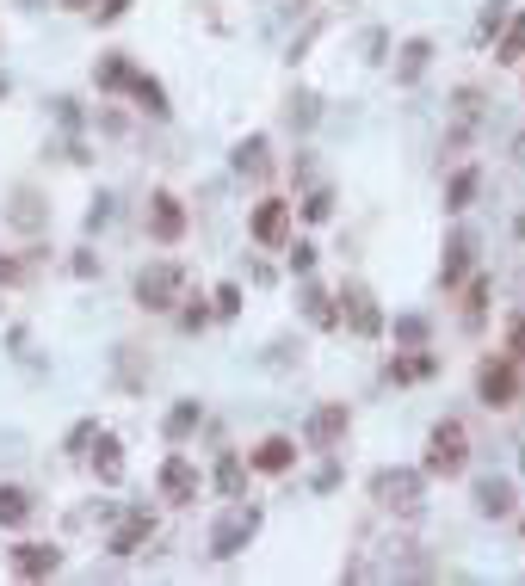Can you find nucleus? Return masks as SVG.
Wrapping results in <instances>:
<instances>
[{
    "label": "nucleus",
    "instance_id": "nucleus-13",
    "mask_svg": "<svg viewBox=\"0 0 525 586\" xmlns=\"http://www.w3.org/2000/svg\"><path fill=\"white\" fill-rule=\"evenodd\" d=\"M149 531H155V512H136V519H130V525H124V531L112 537V549H118V556H130V549H136V543H143Z\"/></svg>",
    "mask_w": 525,
    "mask_h": 586
},
{
    "label": "nucleus",
    "instance_id": "nucleus-12",
    "mask_svg": "<svg viewBox=\"0 0 525 586\" xmlns=\"http://www.w3.org/2000/svg\"><path fill=\"white\" fill-rule=\"evenodd\" d=\"M13 229H25V235H31V229H44V204H38V192H19V198H13Z\"/></svg>",
    "mask_w": 525,
    "mask_h": 586
},
{
    "label": "nucleus",
    "instance_id": "nucleus-3",
    "mask_svg": "<svg viewBox=\"0 0 525 586\" xmlns=\"http://www.w3.org/2000/svg\"><path fill=\"white\" fill-rule=\"evenodd\" d=\"M254 531H260V506H235L229 519L217 525V537H210V556H235V549L248 543Z\"/></svg>",
    "mask_w": 525,
    "mask_h": 586
},
{
    "label": "nucleus",
    "instance_id": "nucleus-33",
    "mask_svg": "<svg viewBox=\"0 0 525 586\" xmlns=\"http://www.w3.org/2000/svg\"><path fill=\"white\" fill-rule=\"evenodd\" d=\"M13 272H19V266H13V260H0V284H13Z\"/></svg>",
    "mask_w": 525,
    "mask_h": 586
},
{
    "label": "nucleus",
    "instance_id": "nucleus-24",
    "mask_svg": "<svg viewBox=\"0 0 525 586\" xmlns=\"http://www.w3.org/2000/svg\"><path fill=\"white\" fill-rule=\"evenodd\" d=\"M396 383H414V377H433V358H396Z\"/></svg>",
    "mask_w": 525,
    "mask_h": 586
},
{
    "label": "nucleus",
    "instance_id": "nucleus-7",
    "mask_svg": "<svg viewBox=\"0 0 525 586\" xmlns=\"http://www.w3.org/2000/svg\"><path fill=\"white\" fill-rule=\"evenodd\" d=\"M149 229H155V241H180V235H186V210H180V198H173V192H155Z\"/></svg>",
    "mask_w": 525,
    "mask_h": 586
},
{
    "label": "nucleus",
    "instance_id": "nucleus-36",
    "mask_svg": "<svg viewBox=\"0 0 525 586\" xmlns=\"http://www.w3.org/2000/svg\"><path fill=\"white\" fill-rule=\"evenodd\" d=\"M519 235H525V216H519Z\"/></svg>",
    "mask_w": 525,
    "mask_h": 586
},
{
    "label": "nucleus",
    "instance_id": "nucleus-16",
    "mask_svg": "<svg viewBox=\"0 0 525 586\" xmlns=\"http://www.w3.org/2000/svg\"><path fill=\"white\" fill-rule=\"evenodd\" d=\"M130 87H136V99H143V112L167 118V93H161V81H136V75H130Z\"/></svg>",
    "mask_w": 525,
    "mask_h": 586
},
{
    "label": "nucleus",
    "instance_id": "nucleus-31",
    "mask_svg": "<svg viewBox=\"0 0 525 586\" xmlns=\"http://www.w3.org/2000/svg\"><path fill=\"white\" fill-rule=\"evenodd\" d=\"M124 7H130V0H99V19H118Z\"/></svg>",
    "mask_w": 525,
    "mask_h": 586
},
{
    "label": "nucleus",
    "instance_id": "nucleus-19",
    "mask_svg": "<svg viewBox=\"0 0 525 586\" xmlns=\"http://www.w3.org/2000/svg\"><path fill=\"white\" fill-rule=\"evenodd\" d=\"M427 56H433V44H427V38H414V44L402 50V81H414L420 68H427Z\"/></svg>",
    "mask_w": 525,
    "mask_h": 586
},
{
    "label": "nucleus",
    "instance_id": "nucleus-11",
    "mask_svg": "<svg viewBox=\"0 0 525 586\" xmlns=\"http://www.w3.org/2000/svg\"><path fill=\"white\" fill-rule=\"evenodd\" d=\"M93 469H99V482H124V451H118V438H99Z\"/></svg>",
    "mask_w": 525,
    "mask_h": 586
},
{
    "label": "nucleus",
    "instance_id": "nucleus-25",
    "mask_svg": "<svg viewBox=\"0 0 525 586\" xmlns=\"http://www.w3.org/2000/svg\"><path fill=\"white\" fill-rule=\"evenodd\" d=\"M353 327H359V334H377V309H371V297H365V290L353 297Z\"/></svg>",
    "mask_w": 525,
    "mask_h": 586
},
{
    "label": "nucleus",
    "instance_id": "nucleus-23",
    "mask_svg": "<svg viewBox=\"0 0 525 586\" xmlns=\"http://www.w3.org/2000/svg\"><path fill=\"white\" fill-rule=\"evenodd\" d=\"M124 81H130V62L124 56H105L99 62V87H124Z\"/></svg>",
    "mask_w": 525,
    "mask_h": 586
},
{
    "label": "nucleus",
    "instance_id": "nucleus-20",
    "mask_svg": "<svg viewBox=\"0 0 525 586\" xmlns=\"http://www.w3.org/2000/svg\"><path fill=\"white\" fill-rule=\"evenodd\" d=\"M198 414H204L198 401H186V408H173V414H167V438H186V432L198 426Z\"/></svg>",
    "mask_w": 525,
    "mask_h": 586
},
{
    "label": "nucleus",
    "instance_id": "nucleus-18",
    "mask_svg": "<svg viewBox=\"0 0 525 586\" xmlns=\"http://www.w3.org/2000/svg\"><path fill=\"white\" fill-rule=\"evenodd\" d=\"M235 167H241V173H260V167H266V142H260V136H248V142L235 149Z\"/></svg>",
    "mask_w": 525,
    "mask_h": 586
},
{
    "label": "nucleus",
    "instance_id": "nucleus-27",
    "mask_svg": "<svg viewBox=\"0 0 525 586\" xmlns=\"http://www.w3.org/2000/svg\"><path fill=\"white\" fill-rule=\"evenodd\" d=\"M241 309V290L235 284H217V315H235Z\"/></svg>",
    "mask_w": 525,
    "mask_h": 586
},
{
    "label": "nucleus",
    "instance_id": "nucleus-26",
    "mask_svg": "<svg viewBox=\"0 0 525 586\" xmlns=\"http://www.w3.org/2000/svg\"><path fill=\"white\" fill-rule=\"evenodd\" d=\"M346 426V408H328V414H315V438H334Z\"/></svg>",
    "mask_w": 525,
    "mask_h": 586
},
{
    "label": "nucleus",
    "instance_id": "nucleus-1",
    "mask_svg": "<svg viewBox=\"0 0 525 586\" xmlns=\"http://www.w3.org/2000/svg\"><path fill=\"white\" fill-rule=\"evenodd\" d=\"M464 463H470V432L458 420H439L427 445V475H464Z\"/></svg>",
    "mask_w": 525,
    "mask_h": 586
},
{
    "label": "nucleus",
    "instance_id": "nucleus-28",
    "mask_svg": "<svg viewBox=\"0 0 525 586\" xmlns=\"http://www.w3.org/2000/svg\"><path fill=\"white\" fill-rule=\"evenodd\" d=\"M217 488H223V494H241V463H223V469H217Z\"/></svg>",
    "mask_w": 525,
    "mask_h": 586
},
{
    "label": "nucleus",
    "instance_id": "nucleus-30",
    "mask_svg": "<svg viewBox=\"0 0 525 586\" xmlns=\"http://www.w3.org/2000/svg\"><path fill=\"white\" fill-rule=\"evenodd\" d=\"M309 266H315V247H309V241H303V247H297V253H291V272H309Z\"/></svg>",
    "mask_w": 525,
    "mask_h": 586
},
{
    "label": "nucleus",
    "instance_id": "nucleus-5",
    "mask_svg": "<svg viewBox=\"0 0 525 586\" xmlns=\"http://www.w3.org/2000/svg\"><path fill=\"white\" fill-rule=\"evenodd\" d=\"M371 494H377L383 506H402V512H408V506H420V475H414V469H383L377 482H371Z\"/></svg>",
    "mask_w": 525,
    "mask_h": 586
},
{
    "label": "nucleus",
    "instance_id": "nucleus-32",
    "mask_svg": "<svg viewBox=\"0 0 525 586\" xmlns=\"http://www.w3.org/2000/svg\"><path fill=\"white\" fill-rule=\"evenodd\" d=\"M513 358H525V321H513Z\"/></svg>",
    "mask_w": 525,
    "mask_h": 586
},
{
    "label": "nucleus",
    "instance_id": "nucleus-29",
    "mask_svg": "<svg viewBox=\"0 0 525 586\" xmlns=\"http://www.w3.org/2000/svg\"><path fill=\"white\" fill-rule=\"evenodd\" d=\"M328 210H334V198H328V192H315V198L303 204V216H315V223H322V216H328Z\"/></svg>",
    "mask_w": 525,
    "mask_h": 586
},
{
    "label": "nucleus",
    "instance_id": "nucleus-17",
    "mask_svg": "<svg viewBox=\"0 0 525 586\" xmlns=\"http://www.w3.org/2000/svg\"><path fill=\"white\" fill-rule=\"evenodd\" d=\"M464 266H470V241L458 235V241L445 247V284H458V278H464Z\"/></svg>",
    "mask_w": 525,
    "mask_h": 586
},
{
    "label": "nucleus",
    "instance_id": "nucleus-6",
    "mask_svg": "<svg viewBox=\"0 0 525 586\" xmlns=\"http://www.w3.org/2000/svg\"><path fill=\"white\" fill-rule=\"evenodd\" d=\"M13 568H19L25 580H44V574L62 568V549H56V543H19V549H13Z\"/></svg>",
    "mask_w": 525,
    "mask_h": 586
},
{
    "label": "nucleus",
    "instance_id": "nucleus-21",
    "mask_svg": "<svg viewBox=\"0 0 525 586\" xmlns=\"http://www.w3.org/2000/svg\"><path fill=\"white\" fill-rule=\"evenodd\" d=\"M470 192H476V173L464 167V173H458V179H451V186H445V204H451V210H464V204H470Z\"/></svg>",
    "mask_w": 525,
    "mask_h": 586
},
{
    "label": "nucleus",
    "instance_id": "nucleus-34",
    "mask_svg": "<svg viewBox=\"0 0 525 586\" xmlns=\"http://www.w3.org/2000/svg\"><path fill=\"white\" fill-rule=\"evenodd\" d=\"M68 7H87V0H68Z\"/></svg>",
    "mask_w": 525,
    "mask_h": 586
},
{
    "label": "nucleus",
    "instance_id": "nucleus-10",
    "mask_svg": "<svg viewBox=\"0 0 525 586\" xmlns=\"http://www.w3.org/2000/svg\"><path fill=\"white\" fill-rule=\"evenodd\" d=\"M291 463H297V445H291V438H266V445L254 451V469H266V475L291 469Z\"/></svg>",
    "mask_w": 525,
    "mask_h": 586
},
{
    "label": "nucleus",
    "instance_id": "nucleus-15",
    "mask_svg": "<svg viewBox=\"0 0 525 586\" xmlns=\"http://www.w3.org/2000/svg\"><path fill=\"white\" fill-rule=\"evenodd\" d=\"M25 512H31V500H25L19 488H0V531H7V525H25Z\"/></svg>",
    "mask_w": 525,
    "mask_h": 586
},
{
    "label": "nucleus",
    "instance_id": "nucleus-2",
    "mask_svg": "<svg viewBox=\"0 0 525 586\" xmlns=\"http://www.w3.org/2000/svg\"><path fill=\"white\" fill-rule=\"evenodd\" d=\"M476 389H482L488 408H513V401H519V358H507V364H482Z\"/></svg>",
    "mask_w": 525,
    "mask_h": 586
},
{
    "label": "nucleus",
    "instance_id": "nucleus-22",
    "mask_svg": "<svg viewBox=\"0 0 525 586\" xmlns=\"http://www.w3.org/2000/svg\"><path fill=\"white\" fill-rule=\"evenodd\" d=\"M525 56V13L507 25V38H501V62H519Z\"/></svg>",
    "mask_w": 525,
    "mask_h": 586
},
{
    "label": "nucleus",
    "instance_id": "nucleus-4",
    "mask_svg": "<svg viewBox=\"0 0 525 586\" xmlns=\"http://www.w3.org/2000/svg\"><path fill=\"white\" fill-rule=\"evenodd\" d=\"M173 297H180V266H149L136 278V303L143 309H173Z\"/></svg>",
    "mask_w": 525,
    "mask_h": 586
},
{
    "label": "nucleus",
    "instance_id": "nucleus-14",
    "mask_svg": "<svg viewBox=\"0 0 525 586\" xmlns=\"http://www.w3.org/2000/svg\"><path fill=\"white\" fill-rule=\"evenodd\" d=\"M476 500H482V512H488V519L513 512V488H507V482H482V488H476Z\"/></svg>",
    "mask_w": 525,
    "mask_h": 586
},
{
    "label": "nucleus",
    "instance_id": "nucleus-35",
    "mask_svg": "<svg viewBox=\"0 0 525 586\" xmlns=\"http://www.w3.org/2000/svg\"><path fill=\"white\" fill-rule=\"evenodd\" d=\"M0 99H7V81H0Z\"/></svg>",
    "mask_w": 525,
    "mask_h": 586
},
{
    "label": "nucleus",
    "instance_id": "nucleus-9",
    "mask_svg": "<svg viewBox=\"0 0 525 586\" xmlns=\"http://www.w3.org/2000/svg\"><path fill=\"white\" fill-rule=\"evenodd\" d=\"M161 488H167V500H192V494H198V475H192V463H186V457H167V469H161Z\"/></svg>",
    "mask_w": 525,
    "mask_h": 586
},
{
    "label": "nucleus",
    "instance_id": "nucleus-8",
    "mask_svg": "<svg viewBox=\"0 0 525 586\" xmlns=\"http://www.w3.org/2000/svg\"><path fill=\"white\" fill-rule=\"evenodd\" d=\"M285 229H291V204H285V198H266V204L254 210V241L278 247V241H285Z\"/></svg>",
    "mask_w": 525,
    "mask_h": 586
}]
</instances>
